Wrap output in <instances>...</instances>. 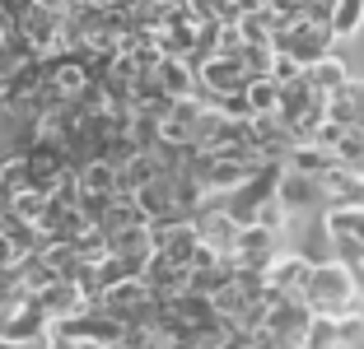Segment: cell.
Instances as JSON below:
<instances>
[{
	"instance_id": "ffe728a7",
	"label": "cell",
	"mask_w": 364,
	"mask_h": 349,
	"mask_svg": "<svg viewBox=\"0 0 364 349\" xmlns=\"http://www.w3.org/2000/svg\"><path fill=\"white\" fill-rule=\"evenodd\" d=\"M10 214H14V219H23V223H38V228H43V219L52 214V191H23V196H14Z\"/></svg>"
},
{
	"instance_id": "52a82bcc",
	"label": "cell",
	"mask_w": 364,
	"mask_h": 349,
	"mask_svg": "<svg viewBox=\"0 0 364 349\" xmlns=\"http://www.w3.org/2000/svg\"><path fill=\"white\" fill-rule=\"evenodd\" d=\"M313 265L318 261H313L309 252H280L267 270V289L271 294H304L309 279H313Z\"/></svg>"
},
{
	"instance_id": "30bf717a",
	"label": "cell",
	"mask_w": 364,
	"mask_h": 349,
	"mask_svg": "<svg viewBox=\"0 0 364 349\" xmlns=\"http://www.w3.org/2000/svg\"><path fill=\"white\" fill-rule=\"evenodd\" d=\"M322 205H327V210H364V172L332 168L322 177Z\"/></svg>"
},
{
	"instance_id": "9c48e42d",
	"label": "cell",
	"mask_w": 364,
	"mask_h": 349,
	"mask_svg": "<svg viewBox=\"0 0 364 349\" xmlns=\"http://www.w3.org/2000/svg\"><path fill=\"white\" fill-rule=\"evenodd\" d=\"M19 154L28 159V172H33V187H38V191H52L61 172L75 168V163H70V154H65V149H56L52 140H38V145L19 149Z\"/></svg>"
},
{
	"instance_id": "2e32d148",
	"label": "cell",
	"mask_w": 364,
	"mask_h": 349,
	"mask_svg": "<svg viewBox=\"0 0 364 349\" xmlns=\"http://www.w3.org/2000/svg\"><path fill=\"white\" fill-rule=\"evenodd\" d=\"M304 74H309V84L318 89L322 98L341 94V89H346V84H350V79H355V74L346 70V61H341V56H327V61H318V65H313V70H304Z\"/></svg>"
},
{
	"instance_id": "7402d4cb",
	"label": "cell",
	"mask_w": 364,
	"mask_h": 349,
	"mask_svg": "<svg viewBox=\"0 0 364 349\" xmlns=\"http://www.w3.org/2000/svg\"><path fill=\"white\" fill-rule=\"evenodd\" d=\"M304 349H341V331H336V321H332V317H318V321L309 326Z\"/></svg>"
},
{
	"instance_id": "ba28073f",
	"label": "cell",
	"mask_w": 364,
	"mask_h": 349,
	"mask_svg": "<svg viewBox=\"0 0 364 349\" xmlns=\"http://www.w3.org/2000/svg\"><path fill=\"white\" fill-rule=\"evenodd\" d=\"M276 201L289 210V219H299V214H309V210H327L322 205V182H313V177H304V172H280V182H276Z\"/></svg>"
},
{
	"instance_id": "44dd1931",
	"label": "cell",
	"mask_w": 364,
	"mask_h": 349,
	"mask_svg": "<svg viewBox=\"0 0 364 349\" xmlns=\"http://www.w3.org/2000/svg\"><path fill=\"white\" fill-rule=\"evenodd\" d=\"M243 98H247V112L252 116H276L280 112V84L276 79H252Z\"/></svg>"
},
{
	"instance_id": "8fae6325",
	"label": "cell",
	"mask_w": 364,
	"mask_h": 349,
	"mask_svg": "<svg viewBox=\"0 0 364 349\" xmlns=\"http://www.w3.org/2000/svg\"><path fill=\"white\" fill-rule=\"evenodd\" d=\"M159 89L168 103H187V98H201V74L192 61H178V56H164L159 61Z\"/></svg>"
},
{
	"instance_id": "ac0fdd59",
	"label": "cell",
	"mask_w": 364,
	"mask_h": 349,
	"mask_svg": "<svg viewBox=\"0 0 364 349\" xmlns=\"http://www.w3.org/2000/svg\"><path fill=\"white\" fill-rule=\"evenodd\" d=\"M360 28H364V0H336V10H332V38H336V43H350Z\"/></svg>"
},
{
	"instance_id": "5b68a950",
	"label": "cell",
	"mask_w": 364,
	"mask_h": 349,
	"mask_svg": "<svg viewBox=\"0 0 364 349\" xmlns=\"http://www.w3.org/2000/svg\"><path fill=\"white\" fill-rule=\"evenodd\" d=\"M280 252H285V247H280V233L262 228V223H243V233H238L234 256H229V261H234V265H247V270H262V275H267L271 261H276Z\"/></svg>"
},
{
	"instance_id": "83f0119b",
	"label": "cell",
	"mask_w": 364,
	"mask_h": 349,
	"mask_svg": "<svg viewBox=\"0 0 364 349\" xmlns=\"http://www.w3.org/2000/svg\"><path fill=\"white\" fill-rule=\"evenodd\" d=\"M355 284H360V298H364V265H360V270H355Z\"/></svg>"
},
{
	"instance_id": "8992f818",
	"label": "cell",
	"mask_w": 364,
	"mask_h": 349,
	"mask_svg": "<svg viewBox=\"0 0 364 349\" xmlns=\"http://www.w3.org/2000/svg\"><path fill=\"white\" fill-rule=\"evenodd\" d=\"M196 252H201V233H196V223H154V256L192 270Z\"/></svg>"
},
{
	"instance_id": "484cf974",
	"label": "cell",
	"mask_w": 364,
	"mask_h": 349,
	"mask_svg": "<svg viewBox=\"0 0 364 349\" xmlns=\"http://www.w3.org/2000/svg\"><path fill=\"white\" fill-rule=\"evenodd\" d=\"M43 10H52V14H70L75 5H85V0H38Z\"/></svg>"
},
{
	"instance_id": "e0dca14e",
	"label": "cell",
	"mask_w": 364,
	"mask_h": 349,
	"mask_svg": "<svg viewBox=\"0 0 364 349\" xmlns=\"http://www.w3.org/2000/svg\"><path fill=\"white\" fill-rule=\"evenodd\" d=\"M43 265L52 270V279H70V284H75V275H80V265H85V256H80L70 243H47Z\"/></svg>"
},
{
	"instance_id": "7c38bea8",
	"label": "cell",
	"mask_w": 364,
	"mask_h": 349,
	"mask_svg": "<svg viewBox=\"0 0 364 349\" xmlns=\"http://www.w3.org/2000/svg\"><path fill=\"white\" fill-rule=\"evenodd\" d=\"M38 303H43V312H47V321H52V326H61V321H70V317H80V312H89V307H94L85 294H80V284H70V279H56V284L47 289Z\"/></svg>"
},
{
	"instance_id": "cb8c5ba5",
	"label": "cell",
	"mask_w": 364,
	"mask_h": 349,
	"mask_svg": "<svg viewBox=\"0 0 364 349\" xmlns=\"http://www.w3.org/2000/svg\"><path fill=\"white\" fill-rule=\"evenodd\" d=\"M271 79L285 89V84H294V79H304V65L289 61V56H276V70H271Z\"/></svg>"
},
{
	"instance_id": "d6986e66",
	"label": "cell",
	"mask_w": 364,
	"mask_h": 349,
	"mask_svg": "<svg viewBox=\"0 0 364 349\" xmlns=\"http://www.w3.org/2000/svg\"><path fill=\"white\" fill-rule=\"evenodd\" d=\"M0 187L10 191V201L23 196V191H38V187H33V172H28V159H23L19 149H14L10 159H0Z\"/></svg>"
},
{
	"instance_id": "6da1fadb",
	"label": "cell",
	"mask_w": 364,
	"mask_h": 349,
	"mask_svg": "<svg viewBox=\"0 0 364 349\" xmlns=\"http://www.w3.org/2000/svg\"><path fill=\"white\" fill-rule=\"evenodd\" d=\"M304 298H309V307L318 317H332V321L350 317V312H364L355 270L341 265V261H318L313 265V279H309V289H304Z\"/></svg>"
},
{
	"instance_id": "277c9868",
	"label": "cell",
	"mask_w": 364,
	"mask_h": 349,
	"mask_svg": "<svg viewBox=\"0 0 364 349\" xmlns=\"http://www.w3.org/2000/svg\"><path fill=\"white\" fill-rule=\"evenodd\" d=\"M196 74H201V98L205 103H225V98H243L247 94V70L229 56H205L196 61Z\"/></svg>"
},
{
	"instance_id": "d4e9b609",
	"label": "cell",
	"mask_w": 364,
	"mask_h": 349,
	"mask_svg": "<svg viewBox=\"0 0 364 349\" xmlns=\"http://www.w3.org/2000/svg\"><path fill=\"white\" fill-rule=\"evenodd\" d=\"M47 349H107V345H94V340H70V336H47Z\"/></svg>"
},
{
	"instance_id": "5bb4252c",
	"label": "cell",
	"mask_w": 364,
	"mask_h": 349,
	"mask_svg": "<svg viewBox=\"0 0 364 349\" xmlns=\"http://www.w3.org/2000/svg\"><path fill=\"white\" fill-rule=\"evenodd\" d=\"M80 187H85V196H98V201H112L122 191V168L107 159H89L85 168H80Z\"/></svg>"
},
{
	"instance_id": "603a6c76",
	"label": "cell",
	"mask_w": 364,
	"mask_h": 349,
	"mask_svg": "<svg viewBox=\"0 0 364 349\" xmlns=\"http://www.w3.org/2000/svg\"><path fill=\"white\" fill-rule=\"evenodd\" d=\"M327 243H332V261L350 265V270L364 265V243H355V238H327Z\"/></svg>"
},
{
	"instance_id": "4316f807",
	"label": "cell",
	"mask_w": 364,
	"mask_h": 349,
	"mask_svg": "<svg viewBox=\"0 0 364 349\" xmlns=\"http://www.w3.org/2000/svg\"><path fill=\"white\" fill-rule=\"evenodd\" d=\"M5 98H10V74H0V107H5Z\"/></svg>"
},
{
	"instance_id": "9a60e30c",
	"label": "cell",
	"mask_w": 364,
	"mask_h": 349,
	"mask_svg": "<svg viewBox=\"0 0 364 349\" xmlns=\"http://www.w3.org/2000/svg\"><path fill=\"white\" fill-rule=\"evenodd\" d=\"M285 168H289V172H304V177H313V182H322L332 168H341V163H336V154H332V149L299 145V149H294V154L285 159Z\"/></svg>"
},
{
	"instance_id": "f1b7e54d",
	"label": "cell",
	"mask_w": 364,
	"mask_h": 349,
	"mask_svg": "<svg viewBox=\"0 0 364 349\" xmlns=\"http://www.w3.org/2000/svg\"><path fill=\"white\" fill-rule=\"evenodd\" d=\"M360 135H364V131H360Z\"/></svg>"
},
{
	"instance_id": "7a4b0ae2",
	"label": "cell",
	"mask_w": 364,
	"mask_h": 349,
	"mask_svg": "<svg viewBox=\"0 0 364 349\" xmlns=\"http://www.w3.org/2000/svg\"><path fill=\"white\" fill-rule=\"evenodd\" d=\"M52 321H47L43 303L28 294H14L10 303H0V349H19L28 340H47Z\"/></svg>"
},
{
	"instance_id": "3957f363",
	"label": "cell",
	"mask_w": 364,
	"mask_h": 349,
	"mask_svg": "<svg viewBox=\"0 0 364 349\" xmlns=\"http://www.w3.org/2000/svg\"><path fill=\"white\" fill-rule=\"evenodd\" d=\"M332 28L327 23H313V19H304V23H294V28H285V33H276V56H289V61H299L304 70H313L318 61H327L332 56Z\"/></svg>"
},
{
	"instance_id": "4fadbf2b",
	"label": "cell",
	"mask_w": 364,
	"mask_h": 349,
	"mask_svg": "<svg viewBox=\"0 0 364 349\" xmlns=\"http://www.w3.org/2000/svg\"><path fill=\"white\" fill-rule=\"evenodd\" d=\"M145 284H150L154 298H182L187 289H192V270L164 261V256H150V265H145Z\"/></svg>"
}]
</instances>
